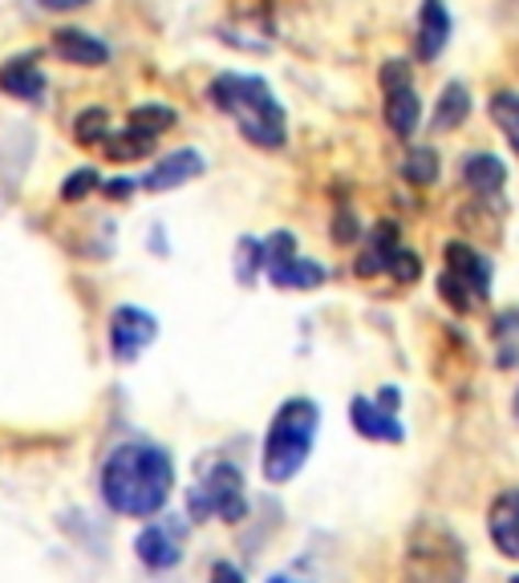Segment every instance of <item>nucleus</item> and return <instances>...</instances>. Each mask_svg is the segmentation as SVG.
Returning <instances> with one entry per match:
<instances>
[{
	"instance_id": "obj_30",
	"label": "nucleus",
	"mask_w": 519,
	"mask_h": 583,
	"mask_svg": "<svg viewBox=\"0 0 519 583\" xmlns=\"http://www.w3.org/2000/svg\"><path fill=\"white\" fill-rule=\"evenodd\" d=\"M134 186H138V183H131V179H110V183H106V195H110V199H131Z\"/></svg>"
},
{
	"instance_id": "obj_16",
	"label": "nucleus",
	"mask_w": 519,
	"mask_h": 583,
	"mask_svg": "<svg viewBox=\"0 0 519 583\" xmlns=\"http://www.w3.org/2000/svg\"><path fill=\"white\" fill-rule=\"evenodd\" d=\"M398 227L394 224H377L373 227V239L370 248L361 252L358 260V276L370 279V276H382V272H390V260H394V252H398Z\"/></svg>"
},
{
	"instance_id": "obj_27",
	"label": "nucleus",
	"mask_w": 519,
	"mask_h": 583,
	"mask_svg": "<svg viewBox=\"0 0 519 583\" xmlns=\"http://www.w3.org/2000/svg\"><path fill=\"white\" fill-rule=\"evenodd\" d=\"M390 276L398 279V284H414V279L422 276V264H418V255L406 252V248H398V252H394V260H390Z\"/></svg>"
},
{
	"instance_id": "obj_20",
	"label": "nucleus",
	"mask_w": 519,
	"mask_h": 583,
	"mask_svg": "<svg viewBox=\"0 0 519 583\" xmlns=\"http://www.w3.org/2000/svg\"><path fill=\"white\" fill-rule=\"evenodd\" d=\"M495 365L499 369L519 365V308L495 320Z\"/></svg>"
},
{
	"instance_id": "obj_19",
	"label": "nucleus",
	"mask_w": 519,
	"mask_h": 583,
	"mask_svg": "<svg viewBox=\"0 0 519 583\" xmlns=\"http://www.w3.org/2000/svg\"><path fill=\"white\" fill-rule=\"evenodd\" d=\"M147 150H155V134L143 130V126H126V130H114L106 138V155L119 162H131V159H143Z\"/></svg>"
},
{
	"instance_id": "obj_15",
	"label": "nucleus",
	"mask_w": 519,
	"mask_h": 583,
	"mask_svg": "<svg viewBox=\"0 0 519 583\" xmlns=\"http://www.w3.org/2000/svg\"><path fill=\"white\" fill-rule=\"evenodd\" d=\"M463 179H466V186H471L475 195H483V199H495V195L504 191V183H507V167L495 159V155H466Z\"/></svg>"
},
{
	"instance_id": "obj_32",
	"label": "nucleus",
	"mask_w": 519,
	"mask_h": 583,
	"mask_svg": "<svg viewBox=\"0 0 519 583\" xmlns=\"http://www.w3.org/2000/svg\"><path fill=\"white\" fill-rule=\"evenodd\" d=\"M511 413H516V422H519V393H516V405H511Z\"/></svg>"
},
{
	"instance_id": "obj_28",
	"label": "nucleus",
	"mask_w": 519,
	"mask_h": 583,
	"mask_svg": "<svg viewBox=\"0 0 519 583\" xmlns=\"http://www.w3.org/2000/svg\"><path fill=\"white\" fill-rule=\"evenodd\" d=\"M394 85H410V66L406 61H386L382 66V90H394Z\"/></svg>"
},
{
	"instance_id": "obj_13",
	"label": "nucleus",
	"mask_w": 519,
	"mask_h": 583,
	"mask_svg": "<svg viewBox=\"0 0 519 583\" xmlns=\"http://www.w3.org/2000/svg\"><path fill=\"white\" fill-rule=\"evenodd\" d=\"M487 530H492V544L507 559H519V491H507L495 499L492 515H487Z\"/></svg>"
},
{
	"instance_id": "obj_1",
	"label": "nucleus",
	"mask_w": 519,
	"mask_h": 583,
	"mask_svg": "<svg viewBox=\"0 0 519 583\" xmlns=\"http://www.w3.org/2000/svg\"><path fill=\"white\" fill-rule=\"evenodd\" d=\"M174 487V466L159 446L126 442L102 466V499L110 511L131 518L155 515Z\"/></svg>"
},
{
	"instance_id": "obj_12",
	"label": "nucleus",
	"mask_w": 519,
	"mask_h": 583,
	"mask_svg": "<svg viewBox=\"0 0 519 583\" xmlns=\"http://www.w3.org/2000/svg\"><path fill=\"white\" fill-rule=\"evenodd\" d=\"M451 41V13L442 0H422V13H418V57L422 61H439V54Z\"/></svg>"
},
{
	"instance_id": "obj_7",
	"label": "nucleus",
	"mask_w": 519,
	"mask_h": 583,
	"mask_svg": "<svg viewBox=\"0 0 519 583\" xmlns=\"http://www.w3.org/2000/svg\"><path fill=\"white\" fill-rule=\"evenodd\" d=\"M155 336H159V320L150 317L147 308H114V317H110V353H114V361L131 365Z\"/></svg>"
},
{
	"instance_id": "obj_2",
	"label": "nucleus",
	"mask_w": 519,
	"mask_h": 583,
	"mask_svg": "<svg viewBox=\"0 0 519 583\" xmlns=\"http://www.w3.org/2000/svg\"><path fill=\"white\" fill-rule=\"evenodd\" d=\"M215 106L224 110L227 118L240 126V134L260 150H280L284 138H289V122H284V110H280L277 93L268 90L264 78H252V73H219L207 90Z\"/></svg>"
},
{
	"instance_id": "obj_26",
	"label": "nucleus",
	"mask_w": 519,
	"mask_h": 583,
	"mask_svg": "<svg viewBox=\"0 0 519 583\" xmlns=\"http://www.w3.org/2000/svg\"><path fill=\"white\" fill-rule=\"evenodd\" d=\"M93 186H98V171H93V167H86V171H74L66 183H61V199L78 203V199H86V195H90Z\"/></svg>"
},
{
	"instance_id": "obj_14",
	"label": "nucleus",
	"mask_w": 519,
	"mask_h": 583,
	"mask_svg": "<svg viewBox=\"0 0 519 583\" xmlns=\"http://www.w3.org/2000/svg\"><path fill=\"white\" fill-rule=\"evenodd\" d=\"M0 90L9 98H21V102H41L45 93V73L33 66V57H13L0 66Z\"/></svg>"
},
{
	"instance_id": "obj_10",
	"label": "nucleus",
	"mask_w": 519,
	"mask_h": 583,
	"mask_svg": "<svg viewBox=\"0 0 519 583\" xmlns=\"http://www.w3.org/2000/svg\"><path fill=\"white\" fill-rule=\"evenodd\" d=\"M349 418H353V430H358L361 437H373V442H402V437H406L402 422L394 418V410H390L382 398H377V401L353 398V405H349Z\"/></svg>"
},
{
	"instance_id": "obj_5",
	"label": "nucleus",
	"mask_w": 519,
	"mask_h": 583,
	"mask_svg": "<svg viewBox=\"0 0 519 583\" xmlns=\"http://www.w3.org/2000/svg\"><path fill=\"white\" fill-rule=\"evenodd\" d=\"M187 511L191 518H224V523H240L248 515L244 503V475L236 466H212V475L187 494Z\"/></svg>"
},
{
	"instance_id": "obj_8",
	"label": "nucleus",
	"mask_w": 519,
	"mask_h": 583,
	"mask_svg": "<svg viewBox=\"0 0 519 583\" xmlns=\"http://www.w3.org/2000/svg\"><path fill=\"white\" fill-rule=\"evenodd\" d=\"M134 551L155 571L174 568L183 559V523L179 518H155V523H147V527L138 530V539H134Z\"/></svg>"
},
{
	"instance_id": "obj_31",
	"label": "nucleus",
	"mask_w": 519,
	"mask_h": 583,
	"mask_svg": "<svg viewBox=\"0 0 519 583\" xmlns=\"http://www.w3.org/2000/svg\"><path fill=\"white\" fill-rule=\"evenodd\" d=\"M41 9H54V13H69V9H78V4H90V0H37Z\"/></svg>"
},
{
	"instance_id": "obj_4",
	"label": "nucleus",
	"mask_w": 519,
	"mask_h": 583,
	"mask_svg": "<svg viewBox=\"0 0 519 583\" xmlns=\"http://www.w3.org/2000/svg\"><path fill=\"white\" fill-rule=\"evenodd\" d=\"M439 296L454 312H475L492 296V264L471 243H447V272L439 276Z\"/></svg>"
},
{
	"instance_id": "obj_18",
	"label": "nucleus",
	"mask_w": 519,
	"mask_h": 583,
	"mask_svg": "<svg viewBox=\"0 0 519 583\" xmlns=\"http://www.w3.org/2000/svg\"><path fill=\"white\" fill-rule=\"evenodd\" d=\"M466 118H471V90L463 81H451L435 106V130H459Z\"/></svg>"
},
{
	"instance_id": "obj_22",
	"label": "nucleus",
	"mask_w": 519,
	"mask_h": 583,
	"mask_svg": "<svg viewBox=\"0 0 519 583\" xmlns=\"http://www.w3.org/2000/svg\"><path fill=\"white\" fill-rule=\"evenodd\" d=\"M492 118L499 122V130L507 134L511 150L519 155V93H495V98H492Z\"/></svg>"
},
{
	"instance_id": "obj_9",
	"label": "nucleus",
	"mask_w": 519,
	"mask_h": 583,
	"mask_svg": "<svg viewBox=\"0 0 519 583\" xmlns=\"http://www.w3.org/2000/svg\"><path fill=\"white\" fill-rule=\"evenodd\" d=\"M203 174V155L200 150H174L167 159H159L150 167V174H143V191H174V186L191 183V179H200Z\"/></svg>"
},
{
	"instance_id": "obj_6",
	"label": "nucleus",
	"mask_w": 519,
	"mask_h": 583,
	"mask_svg": "<svg viewBox=\"0 0 519 583\" xmlns=\"http://www.w3.org/2000/svg\"><path fill=\"white\" fill-rule=\"evenodd\" d=\"M264 272L277 288H320L325 284V267L317 260H305L296 255V239L289 231H277L268 236L264 243Z\"/></svg>"
},
{
	"instance_id": "obj_3",
	"label": "nucleus",
	"mask_w": 519,
	"mask_h": 583,
	"mask_svg": "<svg viewBox=\"0 0 519 583\" xmlns=\"http://www.w3.org/2000/svg\"><path fill=\"white\" fill-rule=\"evenodd\" d=\"M317 425H320L317 401L293 398L280 405L272 425H268V442H264V478L268 482H289V478L308 462L313 442H317Z\"/></svg>"
},
{
	"instance_id": "obj_25",
	"label": "nucleus",
	"mask_w": 519,
	"mask_h": 583,
	"mask_svg": "<svg viewBox=\"0 0 519 583\" xmlns=\"http://www.w3.org/2000/svg\"><path fill=\"white\" fill-rule=\"evenodd\" d=\"M131 122L134 126H143V130H150L155 138L159 134H167L174 126V110L167 106H155V102H147V106H134L131 110Z\"/></svg>"
},
{
	"instance_id": "obj_24",
	"label": "nucleus",
	"mask_w": 519,
	"mask_h": 583,
	"mask_svg": "<svg viewBox=\"0 0 519 583\" xmlns=\"http://www.w3.org/2000/svg\"><path fill=\"white\" fill-rule=\"evenodd\" d=\"M106 134H110V114H106V110H81L78 122H74V138H78L81 146L102 142Z\"/></svg>"
},
{
	"instance_id": "obj_17",
	"label": "nucleus",
	"mask_w": 519,
	"mask_h": 583,
	"mask_svg": "<svg viewBox=\"0 0 519 583\" xmlns=\"http://www.w3.org/2000/svg\"><path fill=\"white\" fill-rule=\"evenodd\" d=\"M418 118H422V102H418V93L414 85H394L386 90V126L402 138H410L418 130Z\"/></svg>"
},
{
	"instance_id": "obj_23",
	"label": "nucleus",
	"mask_w": 519,
	"mask_h": 583,
	"mask_svg": "<svg viewBox=\"0 0 519 583\" xmlns=\"http://www.w3.org/2000/svg\"><path fill=\"white\" fill-rule=\"evenodd\" d=\"M264 267V243H256L252 236H244L236 243V279L240 284H256V272Z\"/></svg>"
},
{
	"instance_id": "obj_21",
	"label": "nucleus",
	"mask_w": 519,
	"mask_h": 583,
	"mask_svg": "<svg viewBox=\"0 0 519 583\" xmlns=\"http://www.w3.org/2000/svg\"><path fill=\"white\" fill-rule=\"evenodd\" d=\"M439 174H442V162L435 150H427V146H418V150H410V155L402 159V179L414 186H430Z\"/></svg>"
},
{
	"instance_id": "obj_29",
	"label": "nucleus",
	"mask_w": 519,
	"mask_h": 583,
	"mask_svg": "<svg viewBox=\"0 0 519 583\" xmlns=\"http://www.w3.org/2000/svg\"><path fill=\"white\" fill-rule=\"evenodd\" d=\"M334 239L337 243H353V239H358V219H353L349 212L334 219Z\"/></svg>"
},
{
	"instance_id": "obj_11",
	"label": "nucleus",
	"mask_w": 519,
	"mask_h": 583,
	"mask_svg": "<svg viewBox=\"0 0 519 583\" xmlns=\"http://www.w3.org/2000/svg\"><path fill=\"white\" fill-rule=\"evenodd\" d=\"M54 54L69 66H106L110 61V45L98 41L86 28H57L54 33Z\"/></svg>"
}]
</instances>
